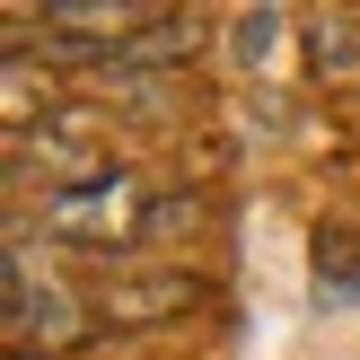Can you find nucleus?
I'll return each mask as SVG.
<instances>
[{
    "label": "nucleus",
    "mask_w": 360,
    "mask_h": 360,
    "mask_svg": "<svg viewBox=\"0 0 360 360\" xmlns=\"http://www.w3.org/2000/svg\"><path fill=\"white\" fill-rule=\"evenodd\" d=\"M316 273H334V299L360 290V246L343 238V229H326V238H316Z\"/></svg>",
    "instance_id": "obj_7"
},
{
    "label": "nucleus",
    "mask_w": 360,
    "mask_h": 360,
    "mask_svg": "<svg viewBox=\"0 0 360 360\" xmlns=\"http://www.w3.org/2000/svg\"><path fill=\"white\" fill-rule=\"evenodd\" d=\"M27 158H44V176H53V193H70V185H97V176H115V158H105V141H97V123L88 115H44L27 141H18Z\"/></svg>",
    "instance_id": "obj_3"
},
{
    "label": "nucleus",
    "mask_w": 360,
    "mask_h": 360,
    "mask_svg": "<svg viewBox=\"0 0 360 360\" xmlns=\"http://www.w3.org/2000/svg\"><path fill=\"white\" fill-rule=\"evenodd\" d=\"M193 299H202V281L176 273V264H158V273H115L105 299H97V316L105 326H167V316L193 308Z\"/></svg>",
    "instance_id": "obj_4"
},
{
    "label": "nucleus",
    "mask_w": 360,
    "mask_h": 360,
    "mask_svg": "<svg viewBox=\"0 0 360 360\" xmlns=\"http://www.w3.org/2000/svg\"><path fill=\"white\" fill-rule=\"evenodd\" d=\"M44 229L70 246H123L150 229V211H141V185L132 176H97V185H70V193H44Z\"/></svg>",
    "instance_id": "obj_2"
},
{
    "label": "nucleus",
    "mask_w": 360,
    "mask_h": 360,
    "mask_svg": "<svg viewBox=\"0 0 360 360\" xmlns=\"http://www.w3.org/2000/svg\"><path fill=\"white\" fill-rule=\"evenodd\" d=\"M299 27H308L316 70H352V62H360V18H343V9H316V18H299Z\"/></svg>",
    "instance_id": "obj_6"
},
{
    "label": "nucleus",
    "mask_w": 360,
    "mask_h": 360,
    "mask_svg": "<svg viewBox=\"0 0 360 360\" xmlns=\"http://www.w3.org/2000/svg\"><path fill=\"white\" fill-rule=\"evenodd\" d=\"M290 27H299L290 9H238V18H229V62H238V70H281L273 53L290 44Z\"/></svg>",
    "instance_id": "obj_5"
},
{
    "label": "nucleus",
    "mask_w": 360,
    "mask_h": 360,
    "mask_svg": "<svg viewBox=\"0 0 360 360\" xmlns=\"http://www.w3.org/2000/svg\"><path fill=\"white\" fill-rule=\"evenodd\" d=\"M79 334H88V308L35 264L27 220H9V360H35V352H44V360H70Z\"/></svg>",
    "instance_id": "obj_1"
}]
</instances>
